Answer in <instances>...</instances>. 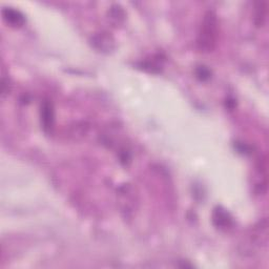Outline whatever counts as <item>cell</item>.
Listing matches in <instances>:
<instances>
[{
  "mask_svg": "<svg viewBox=\"0 0 269 269\" xmlns=\"http://www.w3.org/2000/svg\"><path fill=\"white\" fill-rule=\"evenodd\" d=\"M196 75L199 80L207 81L212 77V72L207 66L201 65V66H198V69L196 70Z\"/></svg>",
  "mask_w": 269,
  "mask_h": 269,
  "instance_id": "9",
  "label": "cell"
},
{
  "mask_svg": "<svg viewBox=\"0 0 269 269\" xmlns=\"http://www.w3.org/2000/svg\"><path fill=\"white\" fill-rule=\"evenodd\" d=\"M213 222L215 225L220 229H226L232 226L233 218L230 217L229 213L224 209L223 207L219 206L214 209L213 213Z\"/></svg>",
  "mask_w": 269,
  "mask_h": 269,
  "instance_id": "4",
  "label": "cell"
},
{
  "mask_svg": "<svg viewBox=\"0 0 269 269\" xmlns=\"http://www.w3.org/2000/svg\"><path fill=\"white\" fill-rule=\"evenodd\" d=\"M266 16H267V3L261 2L258 4V7L256 8V14H255L256 25L258 27H262L264 25Z\"/></svg>",
  "mask_w": 269,
  "mask_h": 269,
  "instance_id": "7",
  "label": "cell"
},
{
  "mask_svg": "<svg viewBox=\"0 0 269 269\" xmlns=\"http://www.w3.org/2000/svg\"><path fill=\"white\" fill-rule=\"evenodd\" d=\"M40 118L43 130L47 133L52 132L55 122V111L53 103L49 100H44L40 108Z\"/></svg>",
  "mask_w": 269,
  "mask_h": 269,
  "instance_id": "2",
  "label": "cell"
},
{
  "mask_svg": "<svg viewBox=\"0 0 269 269\" xmlns=\"http://www.w3.org/2000/svg\"><path fill=\"white\" fill-rule=\"evenodd\" d=\"M219 37V20L214 11H208L203 18L199 31L197 47L202 53L213 52L218 42Z\"/></svg>",
  "mask_w": 269,
  "mask_h": 269,
  "instance_id": "1",
  "label": "cell"
},
{
  "mask_svg": "<svg viewBox=\"0 0 269 269\" xmlns=\"http://www.w3.org/2000/svg\"><path fill=\"white\" fill-rule=\"evenodd\" d=\"M91 43L94 49L101 53H109L115 49V39L105 32L94 35L91 39Z\"/></svg>",
  "mask_w": 269,
  "mask_h": 269,
  "instance_id": "3",
  "label": "cell"
},
{
  "mask_svg": "<svg viewBox=\"0 0 269 269\" xmlns=\"http://www.w3.org/2000/svg\"><path fill=\"white\" fill-rule=\"evenodd\" d=\"M2 13H3L4 19L11 27L20 28L25 25L26 17L20 11L15 10L13 8H5Z\"/></svg>",
  "mask_w": 269,
  "mask_h": 269,
  "instance_id": "5",
  "label": "cell"
},
{
  "mask_svg": "<svg viewBox=\"0 0 269 269\" xmlns=\"http://www.w3.org/2000/svg\"><path fill=\"white\" fill-rule=\"evenodd\" d=\"M226 106L229 108V109H234L235 106H236V101L234 99H228L226 100Z\"/></svg>",
  "mask_w": 269,
  "mask_h": 269,
  "instance_id": "10",
  "label": "cell"
},
{
  "mask_svg": "<svg viewBox=\"0 0 269 269\" xmlns=\"http://www.w3.org/2000/svg\"><path fill=\"white\" fill-rule=\"evenodd\" d=\"M124 17H125V14H124V11L122 10L121 7L119 6H113L110 8V11H109V19L114 22V24H120V22H122L124 20Z\"/></svg>",
  "mask_w": 269,
  "mask_h": 269,
  "instance_id": "8",
  "label": "cell"
},
{
  "mask_svg": "<svg viewBox=\"0 0 269 269\" xmlns=\"http://www.w3.org/2000/svg\"><path fill=\"white\" fill-rule=\"evenodd\" d=\"M254 240L260 246H265L268 241V223L267 220L259 222L258 225L255 226L254 229Z\"/></svg>",
  "mask_w": 269,
  "mask_h": 269,
  "instance_id": "6",
  "label": "cell"
}]
</instances>
